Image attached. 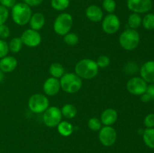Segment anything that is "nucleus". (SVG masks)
<instances>
[{
    "instance_id": "12",
    "label": "nucleus",
    "mask_w": 154,
    "mask_h": 153,
    "mask_svg": "<svg viewBox=\"0 0 154 153\" xmlns=\"http://www.w3.org/2000/svg\"><path fill=\"white\" fill-rule=\"evenodd\" d=\"M23 44L29 47L38 46L42 42V36L38 31L32 28L25 30L20 37Z\"/></svg>"
},
{
    "instance_id": "25",
    "label": "nucleus",
    "mask_w": 154,
    "mask_h": 153,
    "mask_svg": "<svg viewBox=\"0 0 154 153\" xmlns=\"http://www.w3.org/2000/svg\"><path fill=\"white\" fill-rule=\"evenodd\" d=\"M70 0H51V5L56 10H64L69 8Z\"/></svg>"
},
{
    "instance_id": "24",
    "label": "nucleus",
    "mask_w": 154,
    "mask_h": 153,
    "mask_svg": "<svg viewBox=\"0 0 154 153\" xmlns=\"http://www.w3.org/2000/svg\"><path fill=\"white\" fill-rule=\"evenodd\" d=\"M23 42L21 40L20 37H15L11 40V41L8 44L9 51H11L13 53H17L19 52L21 50L23 46Z\"/></svg>"
},
{
    "instance_id": "26",
    "label": "nucleus",
    "mask_w": 154,
    "mask_h": 153,
    "mask_svg": "<svg viewBox=\"0 0 154 153\" xmlns=\"http://www.w3.org/2000/svg\"><path fill=\"white\" fill-rule=\"evenodd\" d=\"M142 25L145 29L153 30L154 29V14H147L142 19Z\"/></svg>"
},
{
    "instance_id": "31",
    "label": "nucleus",
    "mask_w": 154,
    "mask_h": 153,
    "mask_svg": "<svg viewBox=\"0 0 154 153\" xmlns=\"http://www.w3.org/2000/svg\"><path fill=\"white\" fill-rule=\"evenodd\" d=\"M9 16V11L7 8L0 4V25L5 23Z\"/></svg>"
},
{
    "instance_id": "38",
    "label": "nucleus",
    "mask_w": 154,
    "mask_h": 153,
    "mask_svg": "<svg viewBox=\"0 0 154 153\" xmlns=\"http://www.w3.org/2000/svg\"><path fill=\"white\" fill-rule=\"evenodd\" d=\"M141 100H142L143 102H148L152 99L151 97H150V96L149 95L147 92H145V93H144L143 94H141Z\"/></svg>"
},
{
    "instance_id": "20",
    "label": "nucleus",
    "mask_w": 154,
    "mask_h": 153,
    "mask_svg": "<svg viewBox=\"0 0 154 153\" xmlns=\"http://www.w3.org/2000/svg\"><path fill=\"white\" fill-rule=\"evenodd\" d=\"M143 140L150 148H154V128H146L143 131Z\"/></svg>"
},
{
    "instance_id": "11",
    "label": "nucleus",
    "mask_w": 154,
    "mask_h": 153,
    "mask_svg": "<svg viewBox=\"0 0 154 153\" xmlns=\"http://www.w3.org/2000/svg\"><path fill=\"white\" fill-rule=\"evenodd\" d=\"M126 4L131 11L139 14L147 13L153 7L152 0H127Z\"/></svg>"
},
{
    "instance_id": "32",
    "label": "nucleus",
    "mask_w": 154,
    "mask_h": 153,
    "mask_svg": "<svg viewBox=\"0 0 154 153\" xmlns=\"http://www.w3.org/2000/svg\"><path fill=\"white\" fill-rule=\"evenodd\" d=\"M9 52L8 44L5 40L0 39V58H4Z\"/></svg>"
},
{
    "instance_id": "2",
    "label": "nucleus",
    "mask_w": 154,
    "mask_h": 153,
    "mask_svg": "<svg viewBox=\"0 0 154 153\" xmlns=\"http://www.w3.org/2000/svg\"><path fill=\"white\" fill-rule=\"evenodd\" d=\"M32 16L31 8L24 2L16 3L11 8V17L18 26H25L29 23Z\"/></svg>"
},
{
    "instance_id": "1",
    "label": "nucleus",
    "mask_w": 154,
    "mask_h": 153,
    "mask_svg": "<svg viewBox=\"0 0 154 153\" xmlns=\"http://www.w3.org/2000/svg\"><path fill=\"white\" fill-rule=\"evenodd\" d=\"M99 68L97 63L94 60L84 58L75 64V71L81 79L90 80L97 76Z\"/></svg>"
},
{
    "instance_id": "7",
    "label": "nucleus",
    "mask_w": 154,
    "mask_h": 153,
    "mask_svg": "<svg viewBox=\"0 0 154 153\" xmlns=\"http://www.w3.org/2000/svg\"><path fill=\"white\" fill-rule=\"evenodd\" d=\"M61 110L57 106H50L44 112L43 121L45 125L49 128L57 127L62 120Z\"/></svg>"
},
{
    "instance_id": "34",
    "label": "nucleus",
    "mask_w": 154,
    "mask_h": 153,
    "mask_svg": "<svg viewBox=\"0 0 154 153\" xmlns=\"http://www.w3.org/2000/svg\"><path fill=\"white\" fill-rule=\"evenodd\" d=\"M144 125L147 128H154V113H150L144 118Z\"/></svg>"
},
{
    "instance_id": "13",
    "label": "nucleus",
    "mask_w": 154,
    "mask_h": 153,
    "mask_svg": "<svg viewBox=\"0 0 154 153\" xmlns=\"http://www.w3.org/2000/svg\"><path fill=\"white\" fill-rule=\"evenodd\" d=\"M61 86L60 82L57 78L50 77L45 81L43 85V90L45 94L48 96H54L60 92Z\"/></svg>"
},
{
    "instance_id": "6",
    "label": "nucleus",
    "mask_w": 154,
    "mask_h": 153,
    "mask_svg": "<svg viewBox=\"0 0 154 153\" xmlns=\"http://www.w3.org/2000/svg\"><path fill=\"white\" fill-rule=\"evenodd\" d=\"M28 106L31 112L37 114L42 113L49 107V100L45 94L37 93L29 98Z\"/></svg>"
},
{
    "instance_id": "17",
    "label": "nucleus",
    "mask_w": 154,
    "mask_h": 153,
    "mask_svg": "<svg viewBox=\"0 0 154 153\" xmlns=\"http://www.w3.org/2000/svg\"><path fill=\"white\" fill-rule=\"evenodd\" d=\"M17 66V60L13 56H6L0 59V70L4 73L14 71Z\"/></svg>"
},
{
    "instance_id": "23",
    "label": "nucleus",
    "mask_w": 154,
    "mask_h": 153,
    "mask_svg": "<svg viewBox=\"0 0 154 153\" xmlns=\"http://www.w3.org/2000/svg\"><path fill=\"white\" fill-rule=\"evenodd\" d=\"M62 115L66 118H73L76 116L77 115V108L75 107V105L71 104H67L63 106L61 110Z\"/></svg>"
},
{
    "instance_id": "37",
    "label": "nucleus",
    "mask_w": 154,
    "mask_h": 153,
    "mask_svg": "<svg viewBox=\"0 0 154 153\" xmlns=\"http://www.w3.org/2000/svg\"><path fill=\"white\" fill-rule=\"evenodd\" d=\"M146 92L151 97L152 99L154 98V83H150V85H147Z\"/></svg>"
},
{
    "instance_id": "39",
    "label": "nucleus",
    "mask_w": 154,
    "mask_h": 153,
    "mask_svg": "<svg viewBox=\"0 0 154 153\" xmlns=\"http://www.w3.org/2000/svg\"><path fill=\"white\" fill-rule=\"evenodd\" d=\"M4 80V72L0 70V82H2Z\"/></svg>"
},
{
    "instance_id": "33",
    "label": "nucleus",
    "mask_w": 154,
    "mask_h": 153,
    "mask_svg": "<svg viewBox=\"0 0 154 153\" xmlns=\"http://www.w3.org/2000/svg\"><path fill=\"white\" fill-rule=\"evenodd\" d=\"M10 28H9V27L8 26H6L5 24L0 25V38H7L10 35Z\"/></svg>"
},
{
    "instance_id": "3",
    "label": "nucleus",
    "mask_w": 154,
    "mask_h": 153,
    "mask_svg": "<svg viewBox=\"0 0 154 153\" xmlns=\"http://www.w3.org/2000/svg\"><path fill=\"white\" fill-rule=\"evenodd\" d=\"M60 82L62 89L69 94L76 93L83 85L82 79L75 73H65L60 78Z\"/></svg>"
},
{
    "instance_id": "22",
    "label": "nucleus",
    "mask_w": 154,
    "mask_h": 153,
    "mask_svg": "<svg viewBox=\"0 0 154 153\" xmlns=\"http://www.w3.org/2000/svg\"><path fill=\"white\" fill-rule=\"evenodd\" d=\"M142 24V18L139 14L132 13L131 14L128 18V26L132 29H135L139 28L140 26Z\"/></svg>"
},
{
    "instance_id": "30",
    "label": "nucleus",
    "mask_w": 154,
    "mask_h": 153,
    "mask_svg": "<svg viewBox=\"0 0 154 153\" xmlns=\"http://www.w3.org/2000/svg\"><path fill=\"white\" fill-rule=\"evenodd\" d=\"M96 63H97V65L99 68H105L109 65L110 63H111V60H110L109 57L107 56H101L98 58Z\"/></svg>"
},
{
    "instance_id": "14",
    "label": "nucleus",
    "mask_w": 154,
    "mask_h": 153,
    "mask_svg": "<svg viewBox=\"0 0 154 153\" xmlns=\"http://www.w3.org/2000/svg\"><path fill=\"white\" fill-rule=\"evenodd\" d=\"M141 77L148 83H154V61H147L140 70Z\"/></svg>"
},
{
    "instance_id": "36",
    "label": "nucleus",
    "mask_w": 154,
    "mask_h": 153,
    "mask_svg": "<svg viewBox=\"0 0 154 153\" xmlns=\"http://www.w3.org/2000/svg\"><path fill=\"white\" fill-rule=\"evenodd\" d=\"M43 0H23V2L28 4L29 7H35L41 4Z\"/></svg>"
},
{
    "instance_id": "18",
    "label": "nucleus",
    "mask_w": 154,
    "mask_h": 153,
    "mask_svg": "<svg viewBox=\"0 0 154 153\" xmlns=\"http://www.w3.org/2000/svg\"><path fill=\"white\" fill-rule=\"evenodd\" d=\"M29 25L32 29L38 32L42 29L45 24V17L43 14L35 13L32 14L29 20Z\"/></svg>"
},
{
    "instance_id": "19",
    "label": "nucleus",
    "mask_w": 154,
    "mask_h": 153,
    "mask_svg": "<svg viewBox=\"0 0 154 153\" xmlns=\"http://www.w3.org/2000/svg\"><path fill=\"white\" fill-rule=\"evenodd\" d=\"M57 130L60 134L63 136H69L73 133L74 126L67 121L60 122L57 125Z\"/></svg>"
},
{
    "instance_id": "5",
    "label": "nucleus",
    "mask_w": 154,
    "mask_h": 153,
    "mask_svg": "<svg viewBox=\"0 0 154 153\" xmlns=\"http://www.w3.org/2000/svg\"><path fill=\"white\" fill-rule=\"evenodd\" d=\"M73 25V18L69 13H62L57 16L54 22V30L57 34L64 36L70 32Z\"/></svg>"
},
{
    "instance_id": "35",
    "label": "nucleus",
    "mask_w": 154,
    "mask_h": 153,
    "mask_svg": "<svg viewBox=\"0 0 154 153\" xmlns=\"http://www.w3.org/2000/svg\"><path fill=\"white\" fill-rule=\"evenodd\" d=\"M15 4H16V0H0V4L7 8H12Z\"/></svg>"
},
{
    "instance_id": "8",
    "label": "nucleus",
    "mask_w": 154,
    "mask_h": 153,
    "mask_svg": "<svg viewBox=\"0 0 154 153\" xmlns=\"http://www.w3.org/2000/svg\"><path fill=\"white\" fill-rule=\"evenodd\" d=\"M147 88V82L141 77L135 76L128 80L126 88L128 92L134 95H141L146 92Z\"/></svg>"
},
{
    "instance_id": "10",
    "label": "nucleus",
    "mask_w": 154,
    "mask_h": 153,
    "mask_svg": "<svg viewBox=\"0 0 154 153\" xmlns=\"http://www.w3.org/2000/svg\"><path fill=\"white\" fill-rule=\"evenodd\" d=\"M102 26V29L106 34H115L120 29V20L116 14H109L103 19Z\"/></svg>"
},
{
    "instance_id": "15",
    "label": "nucleus",
    "mask_w": 154,
    "mask_h": 153,
    "mask_svg": "<svg viewBox=\"0 0 154 153\" xmlns=\"http://www.w3.org/2000/svg\"><path fill=\"white\" fill-rule=\"evenodd\" d=\"M86 16L89 20L93 22H99L103 18V11L99 6L91 4L86 9Z\"/></svg>"
},
{
    "instance_id": "27",
    "label": "nucleus",
    "mask_w": 154,
    "mask_h": 153,
    "mask_svg": "<svg viewBox=\"0 0 154 153\" xmlns=\"http://www.w3.org/2000/svg\"><path fill=\"white\" fill-rule=\"evenodd\" d=\"M64 41L70 46L76 45L79 41V38L77 35V34L74 32H69L64 35Z\"/></svg>"
},
{
    "instance_id": "4",
    "label": "nucleus",
    "mask_w": 154,
    "mask_h": 153,
    "mask_svg": "<svg viewBox=\"0 0 154 153\" xmlns=\"http://www.w3.org/2000/svg\"><path fill=\"white\" fill-rule=\"evenodd\" d=\"M120 46L125 50L132 51L136 49L140 43V34L138 31L128 28L120 34L119 38Z\"/></svg>"
},
{
    "instance_id": "21",
    "label": "nucleus",
    "mask_w": 154,
    "mask_h": 153,
    "mask_svg": "<svg viewBox=\"0 0 154 153\" xmlns=\"http://www.w3.org/2000/svg\"><path fill=\"white\" fill-rule=\"evenodd\" d=\"M49 72L53 77L59 79V78H61L65 74V69L60 63L54 62L50 66Z\"/></svg>"
},
{
    "instance_id": "29",
    "label": "nucleus",
    "mask_w": 154,
    "mask_h": 153,
    "mask_svg": "<svg viewBox=\"0 0 154 153\" xmlns=\"http://www.w3.org/2000/svg\"><path fill=\"white\" fill-rule=\"evenodd\" d=\"M88 127L93 131H98L102 128V122L96 117L90 118L88 121Z\"/></svg>"
},
{
    "instance_id": "16",
    "label": "nucleus",
    "mask_w": 154,
    "mask_h": 153,
    "mask_svg": "<svg viewBox=\"0 0 154 153\" xmlns=\"http://www.w3.org/2000/svg\"><path fill=\"white\" fill-rule=\"evenodd\" d=\"M118 118L117 110L112 108L105 110L101 114V122L105 126H111L116 122Z\"/></svg>"
},
{
    "instance_id": "9",
    "label": "nucleus",
    "mask_w": 154,
    "mask_h": 153,
    "mask_svg": "<svg viewBox=\"0 0 154 153\" xmlns=\"http://www.w3.org/2000/svg\"><path fill=\"white\" fill-rule=\"evenodd\" d=\"M117 131L111 126H104L99 130V139L105 146H111L117 140Z\"/></svg>"
},
{
    "instance_id": "28",
    "label": "nucleus",
    "mask_w": 154,
    "mask_h": 153,
    "mask_svg": "<svg viewBox=\"0 0 154 153\" xmlns=\"http://www.w3.org/2000/svg\"><path fill=\"white\" fill-rule=\"evenodd\" d=\"M102 8L105 11L109 14H113L116 10L117 4L114 0H103L102 2Z\"/></svg>"
}]
</instances>
